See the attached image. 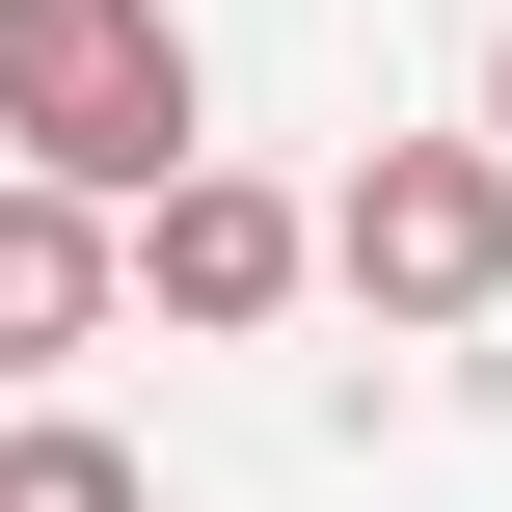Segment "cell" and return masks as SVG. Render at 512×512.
<instances>
[{
  "mask_svg": "<svg viewBox=\"0 0 512 512\" xmlns=\"http://www.w3.org/2000/svg\"><path fill=\"white\" fill-rule=\"evenodd\" d=\"M297 270H324V216H297V189H243V162L135 189V297H162V324H270Z\"/></svg>",
  "mask_w": 512,
  "mask_h": 512,
  "instance_id": "cell-3",
  "label": "cell"
},
{
  "mask_svg": "<svg viewBox=\"0 0 512 512\" xmlns=\"http://www.w3.org/2000/svg\"><path fill=\"white\" fill-rule=\"evenodd\" d=\"M108 297H135V216L0 189V378H81V351H108Z\"/></svg>",
  "mask_w": 512,
  "mask_h": 512,
  "instance_id": "cell-4",
  "label": "cell"
},
{
  "mask_svg": "<svg viewBox=\"0 0 512 512\" xmlns=\"http://www.w3.org/2000/svg\"><path fill=\"white\" fill-rule=\"evenodd\" d=\"M324 270H351L378 324H432V351H459V324L512 297V162H486V135H378V162L324 189Z\"/></svg>",
  "mask_w": 512,
  "mask_h": 512,
  "instance_id": "cell-2",
  "label": "cell"
},
{
  "mask_svg": "<svg viewBox=\"0 0 512 512\" xmlns=\"http://www.w3.org/2000/svg\"><path fill=\"white\" fill-rule=\"evenodd\" d=\"M0 512H162V486H135L81 405H27V432H0Z\"/></svg>",
  "mask_w": 512,
  "mask_h": 512,
  "instance_id": "cell-5",
  "label": "cell"
},
{
  "mask_svg": "<svg viewBox=\"0 0 512 512\" xmlns=\"http://www.w3.org/2000/svg\"><path fill=\"white\" fill-rule=\"evenodd\" d=\"M216 135H189V27L162 0H0V189H81V216H135V189H189Z\"/></svg>",
  "mask_w": 512,
  "mask_h": 512,
  "instance_id": "cell-1",
  "label": "cell"
},
{
  "mask_svg": "<svg viewBox=\"0 0 512 512\" xmlns=\"http://www.w3.org/2000/svg\"><path fill=\"white\" fill-rule=\"evenodd\" d=\"M486 162H512V54H486Z\"/></svg>",
  "mask_w": 512,
  "mask_h": 512,
  "instance_id": "cell-6",
  "label": "cell"
}]
</instances>
